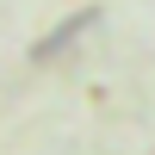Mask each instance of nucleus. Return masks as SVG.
<instances>
[{"label":"nucleus","mask_w":155,"mask_h":155,"mask_svg":"<svg viewBox=\"0 0 155 155\" xmlns=\"http://www.w3.org/2000/svg\"><path fill=\"white\" fill-rule=\"evenodd\" d=\"M93 19H99V12H93V6H81V12H74V19H62V25H56V31H50V37H44V44H37V56H50V50H56V44H68V37H74V31H87V25H93Z\"/></svg>","instance_id":"obj_1"}]
</instances>
